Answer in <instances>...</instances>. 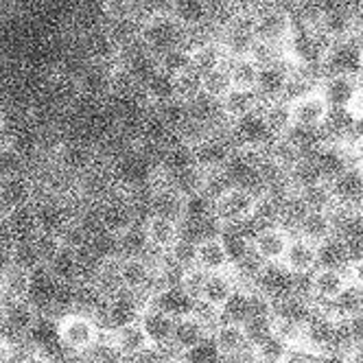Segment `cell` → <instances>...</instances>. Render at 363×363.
Instances as JSON below:
<instances>
[{
  "label": "cell",
  "instance_id": "cell-1",
  "mask_svg": "<svg viewBox=\"0 0 363 363\" xmlns=\"http://www.w3.org/2000/svg\"><path fill=\"white\" fill-rule=\"evenodd\" d=\"M140 13H143V20H140L138 42L155 60L173 48L193 44L191 40L193 35L169 13L167 5H153V7L140 5Z\"/></svg>",
  "mask_w": 363,
  "mask_h": 363
},
{
  "label": "cell",
  "instance_id": "cell-2",
  "mask_svg": "<svg viewBox=\"0 0 363 363\" xmlns=\"http://www.w3.org/2000/svg\"><path fill=\"white\" fill-rule=\"evenodd\" d=\"M55 337L57 346L70 357H86L103 342L106 328L96 318L70 311L55 318Z\"/></svg>",
  "mask_w": 363,
  "mask_h": 363
},
{
  "label": "cell",
  "instance_id": "cell-3",
  "mask_svg": "<svg viewBox=\"0 0 363 363\" xmlns=\"http://www.w3.org/2000/svg\"><path fill=\"white\" fill-rule=\"evenodd\" d=\"M296 31V16L289 7L261 5L254 7V44L284 50Z\"/></svg>",
  "mask_w": 363,
  "mask_h": 363
},
{
  "label": "cell",
  "instance_id": "cell-4",
  "mask_svg": "<svg viewBox=\"0 0 363 363\" xmlns=\"http://www.w3.org/2000/svg\"><path fill=\"white\" fill-rule=\"evenodd\" d=\"M258 199L261 195H256L252 191L239 189V186H230L221 195L213 199V217L221 230L228 228H241L250 230L256 208H258Z\"/></svg>",
  "mask_w": 363,
  "mask_h": 363
},
{
  "label": "cell",
  "instance_id": "cell-5",
  "mask_svg": "<svg viewBox=\"0 0 363 363\" xmlns=\"http://www.w3.org/2000/svg\"><path fill=\"white\" fill-rule=\"evenodd\" d=\"M96 223L103 232H108L110 237L121 239L125 232L132 230L136 223H140L143 213L138 206L132 201L125 191L116 189L106 199L96 201Z\"/></svg>",
  "mask_w": 363,
  "mask_h": 363
},
{
  "label": "cell",
  "instance_id": "cell-6",
  "mask_svg": "<svg viewBox=\"0 0 363 363\" xmlns=\"http://www.w3.org/2000/svg\"><path fill=\"white\" fill-rule=\"evenodd\" d=\"M313 27L328 44L344 42L357 38L359 31V13L357 5H320L318 16L311 22Z\"/></svg>",
  "mask_w": 363,
  "mask_h": 363
},
{
  "label": "cell",
  "instance_id": "cell-7",
  "mask_svg": "<svg viewBox=\"0 0 363 363\" xmlns=\"http://www.w3.org/2000/svg\"><path fill=\"white\" fill-rule=\"evenodd\" d=\"M44 315L31 300H5L0 302V326L3 333L18 342H29Z\"/></svg>",
  "mask_w": 363,
  "mask_h": 363
},
{
  "label": "cell",
  "instance_id": "cell-8",
  "mask_svg": "<svg viewBox=\"0 0 363 363\" xmlns=\"http://www.w3.org/2000/svg\"><path fill=\"white\" fill-rule=\"evenodd\" d=\"M335 215H361L363 213V169L359 164L348 167L328 182Z\"/></svg>",
  "mask_w": 363,
  "mask_h": 363
},
{
  "label": "cell",
  "instance_id": "cell-9",
  "mask_svg": "<svg viewBox=\"0 0 363 363\" xmlns=\"http://www.w3.org/2000/svg\"><path fill=\"white\" fill-rule=\"evenodd\" d=\"M116 62H92L86 60L74 70V90L77 99L86 101H110V84Z\"/></svg>",
  "mask_w": 363,
  "mask_h": 363
},
{
  "label": "cell",
  "instance_id": "cell-10",
  "mask_svg": "<svg viewBox=\"0 0 363 363\" xmlns=\"http://www.w3.org/2000/svg\"><path fill=\"white\" fill-rule=\"evenodd\" d=\"M151 256H121L118 261V278L121 289L136 296H149L158 287V272Z\"/></svg>",
  "mask_w": 363,
  "mask_h": 363
},
{
  "label": "cell",
  "instance_id": "cell-11",
  "mask_svg": "<svg viewBox=\"0 0 363 363\" xmlns=\"http://www.w3.org/2000/svg\"><path fill=\"white\" fill-rule=\"evenodd\" d=\"M53 158H55L57 171H62L64 175L82 179L90 171L96 169L99 151L94 145L86 143V140H62L55 147Z\"/></svg>",
  "mask_w": 363,
  "mask_h": 363
},
{
  "label": "cell",
  "instance_id": "cell-12",
  "mask_svg": "<svg viewBox=\"0 0 363 363\" xmlns=\"http://www.w3.org/2000/svg\"><path fill=\"white\" fill-rule=\"evenodd\" d=\"M211 344L217 352V357L221 359V363L225 361H241L250 354L252 350V342L245 324L241 322H232V320H221L211 337Z\"/></svg>",
  "mask_w": 363,
  "mask_h": 363
},
{
  "label": "cell",
  "instance_id": "cell-13",
  "mask_svg": "<svg viewBox=\"0 0 363 363\" xmlns=\"http://www.w3.org/2000/svg\"><path fill=\"white\" fill-rule=\"evenodd\" d=\"M348 289H352V282L344 269H328L318 267L306 278V294L315 304L333 306Z\"/></svg>",
  "mask_w": 363,
  "mask_h": 363
},
{
  "label": "cell",
  "instance_id": "cell-14",
  "mask_svg": "<svg viewBox=\"0 0 363 363\" xmlns=\"http://www.w3.org/2000/svg\"><path fill=\"white\" fill-rule=\"evenodd\" d=\"M191 153H193V164L197 171L213 173V171L225 169L232 153H235V147H232L228 138V132H217L191 145Z\"/></svg>",
  "mask_w": 363,
  "mask_h": 363
},
{
  "label": "cell",
  "instance_id": "cell-15",
  "mask_svg": "<svg viewBox=\"0 0 363 363\" xmlns=\"http://www.w3.org/2000/svg\"><path fill=\"white\" fill-rule=\"evenodd\" d=\"M103 342H106V346L112 352H116L118 357H143V354L158 348L151 342V337L147 335L140 320H136L132 324H125V326H118V328L106 330Z\"/></svg>",
  "mask_w": 363,
  "mask_h": 363
},
{
  "label": "cell",
  "instance_id": "cell-16",
  "mask_svg": "<svg viewBox=\"0 0 363 363\" xmlns=\"http://www.w3.org/2000/svg\"><path fill=\"white\" fill-rule=\"evenodd\" d=\"M291 108V121L294 127L300 129H311V132H324V127L330 118V106L326 103L320 84L318 88H313L311 92H306L304 96L296 99L294 103H289Z\"/></svg>",
  "mask_w": 363,
  "mask_h": 363
},
{
  "label": "cell",
  "instance_id": "cell-17",
  "mask_svg": "<svg viewBox=\"0 0 363 363\" xmlns=\"http://www.w3.org/2000/svg\"><path fill=\"white\" fill-rule=\"evenodd\" d=\"M35 223L38 235L48 237H64L70 223L74 221V213L68 203L60 197H35Z\"/></svg>",
  "mask_w": 363,
  "mask_h": 363
},
{
  "label": "cell",
  "instance_id": "cell-18",
  "mask_svg": "<svg viewBox=\"0 0 363 363\" xmlns=\"http://www.w3.org/2000/svg\"><path fill=\"white\" fill-rule=\"evenodd\" d=\"M294 241V235L282 225H265L252 235V250L265 265H280Z\"/></svg>",
  "mask_w": 363,
  "mask_h": 363
},
{
  "label": "cell",
  "instance_id": "cell-19",
  "mask_svg": "<svg viewBox=\"0 0 363 363\" xmlns=\"http://www.w3.org/2000/svg\"><path fill=\"white\" fill-rule=\"evenodd\" d=\"M46 274L53 278L62 287H74V284L84 282V258L82 252L68 245L66 241L57 247V252L48 258L44 265Z\"/></svg>",
  "mask_w": 363,
  "mask_h": 363
},
{
  "label": "cell",
  "instance_id": "cell-20",
  "mask_svg": "<svg viewBox=\"0 0 363 363\" xmlns=\"http://www.w3.org/2000/svg\"><path fill=\"white\" fill-rule=\"evenodd\" d=\"M140 223L145 230L149 252L153 256H169L182 241V225L173 219L160 215H145Z\"/></svg>",
  "mask_w": 363,
  "mask_h": 363
},
{
  "label": "cell",
  "instance_id": "cell-21",
  "mask_svg": "<svg viewBox=\"0 0 363 363\" xmlns=\"http://www.w3.org/2000/svg\"><path fill=\"white\" fill-rule=\"evenodd\" d=\"M239 291V282L232 272H221V274H206L203 287H201V298L199 304L213 311L215 315L223 320V313L232 298Z\"/></svg>",
  "mask_w": 363,
  "mask_h": 363
},
{
  "label": "cell",
  "instance_id": "cell-22",
  "mask_svg": "<svg viewBox=\"0 0 363 363\" xmlns=\"http://www.w3.org/2000/svg\"><path fill=\"white\" fill-rule=\"evenodd\" d=\"M308 155H311V160H313L320 177L326 182V184L330 179H335L340 173H344L348 167L357 164L348 147L330 143V140H322L320 147L313 153H308Z\"/></svg>",
  "mask_w": 363,
  "mask_h": 363
},
{
  "label": "cell",
  "instance_id": "cell-23",
  "mask_svg": "<svg viewBox=\"0 0 363 363\" xmlns=\"http://www.w3.org/2000/svg\"><path fill=\"white\" fill-rule=\"evenodd\" d=\"M193 265L201 269L203 274H221L232 272V258L225 250V243L221 239V232L215 237L201 239L195 243L193 252Z\"/></svg>",
  "mask_w": 363,
  "mask_h": 363
},
{
  "label": "cell",
  "instance_id": "cell-24",
  "mask_svg": "<svg viewBox=\"0 0 363 363\" xmlns=\"http://www.w3.org/2000/svg\"><path fill=\"white\" fill-rule=\"evenodd\" d=\"M145 302H147L145 296L127 294V291L112 296L108 300L106 313H103V328L110 330V328H118V326H125V324H132V322L140 320Z\"/></svg>",
  "mask_w": 363,
  "mask_h": 363
},
{
  "label": "cell",
  "instance_id": "cell-25",
  "mask_svg": "<svg viewBox=\"0 0 363 363\" xmlns=\"http://www.w3.org/2000/svg\"><path fill=\"white\" fill-rule=\"evenodd\" d=\"M254 289L263 291L276 304L287 296L300 291V278L291 276L282 265H265L261 276H258L254 282Z\"/></svg>",
  "mask_w": 363,
  "mask_h": 363
},
{
  "label": "cell",
  "instance_id": "cell-26",
  "mask_svg": "<svg viewBox=\"0 0 363 363\" xmlns=\"http://www.w3.org/2000/svg\"><path fill=\"white\" fill-rule=\"evenodd\" d=\"M167 9L191 35L213 22V3L206 0H175V3H167Z\"/></svg>",
  "mask_w": 363,
  "mask_h": 363
},
{
  "label": "cell",
  "instance_id": "cell-27",
  "mask_svg": "<svg viewBox=\"0 0 363 363\" xmlns=\"http://www.w3.org/2000/svg\"><path fill=\"white\" fill-rule=\"evenodd\" d=\"M35 182L29 173L0 177V213H9L24 203L35 201Z\"/></svg>",
  "mask_w": 363,
  "mask_h": 363
},
{
  "label": "cell",
  "instance_id": "cell-28",
  "mask_svg": "<svg viewBox=\"0 0 363 363\" xmlns=\"http://www.w3.org/2000/svg\"><path fill=\"white\" fill-rule=\"evenodd\" d=\"M179 315H173L169 311L155 306L151 302H145V308L140 313V324L145 326L147 335L151 337V342L158 348H169L171 337L175 330V322Z\"/></svg>",
  "mask_w": 363,
  "mask_h": 363
},
{
  "label": "cell",
  "instance_id": "cell-29",
  "mask_svg": "<svg viewBox=\"0 0 363 363\" xmlns=\"http://www.w3.org/2000/svg\"><path fill=\"white\" fill-rule=\"evenodd\" d=\"M287 82H289V64L284 62V57L272 64H263L261 77H258V86H256L258 101L261 103L282 101Z\"/></svg>",
  "mask_w": 363,
  "mask_h": 363
},
{
  "label": "cell",
  "instance_id": "cell-30",
  "mask_svg": "<svg viewBox=\"0 0 363 363\" xmlns=\"http://www.w3.org/2000/svg\"><path fill=\"white\" fill-rule=\"evenodd\" d=\"M280 265L300 280L308 278L318 269V245L308 243V241L294 235V241H291V245H289L287 254H284Z\"/></svg>",
  "mask_w": 363,
  "mask_h": 363
},
{
  "label": "cell",
  "instance_id": "cell-31",
  "mask_svg": "<svg viewBox=\"0 0 363 363\" xmlns=\"http://www.w3.org/2000/svg\"><path fill=\"white\" fill-rule=\"evenodd\" d=\"M359 77L352 74H328L320 79V90L333 112H344L354 94Z\"/></svg>",
  "mask_w": 363,
  "mask_h": 363
},
{
  "label": "cell",
  "instance_id": "cell-32",
  "mask_svg": "<svg viewBox=\"0 0 363 363\" xmlns=\"http://www.w3.org/2000/svg\"><path fill=\"white\" fill-rule=\"evenodd\" d=\"M228 74L232 92H254L258 86V77H261V64L250 53V55H239L228 60Z\"/></svg>",
  "mask_w": 363,
  "mask_h": 363
},
{
  "label": "cell",
  "instance_id": "cell-33",
  "mask_svg": "<svg viewBox=\"0 0 363 363\" xmlns=\"http://www.w3.org/2000/svg\"><path fill=\"white\" fill-rule=\"evenodd\" d=\"M335 235H337L335 215L324 213V211H308L296 230V237H300L308 243H315V245L328 241Z\"/></svg>",
  "mask_w": 363,
  "mask_h": 363
},
{
  "label": "cell",
  "instance_id": "cell-34",
  "mask_svg": "<svg viewBox=\"0 0 363 363\" xmlns=\"http://www.w3.org/2000/svg\"><path fill=\"white\" fill-rule=\"evenodd\" d=\"M263 103L258 101V96L254 92H230L221 103H219V110H221V118L225 123V127L239 123L241 118L254 114L256 110H261Z\"/></svg>",
  "mask_w": 363,
  "mask_h": 363
},
{
  "label": "cell",
  "instance_id": "cell-35",
  "mask_svg": "<svg viewBox=\"0 0 363 363\" xmlns=\"http://www.w3.org/2000/svg\"><path fill=\"white\" fill-rule=\"evenodd\" d=\"M35 239L13 241L9 247V254H7V267H13L24 274H33V272L42 269L44 261H42V254H40Z\"/></svg>",
  "mask_w": 363,
  "mask_h": 363
},
{
  "label": "cell",
  "instance_id": "cell-36",
  "mask_svg": "<svg viewBox=\"0 0 363 363\" xmlns=\"http://www.w3.org/2000/svg\"><path fill=\"white\" fill-rule=\"evenodd\" d=\"M263 121L267 125V132L274 140H282L294 129L291 108L287 101H272L261 106Z\"/></svg>",
  "mask_w": 363,
  "mask_h": 363
},
{
  "label": "cell",
  "instance_id": "cell-37",
  "mask_svg": "<svg viewBox=\"0 0 363 363\" xmlns=\"http://www.w3.org/2000/svg\"><path fill=\"white\" fill-rule=\"evenodd\" d=\"M35 201L24 203L20 208H13L3 215L13 241H24V239H35L38 237V223H35Z\"/></svg>",
  "mask_w": 363,
  "mask_h": 363
},
{
  "label": "cell",
  "instance_id": "cell-38",
  "mask_svg": "<svg viewBox=\"0 0 363 363\" xmlns=\"http://www.w3.org/2000/svg\"><path fill=\"white\" fill-rule=\"evenodd\" d=\"M352 254L344 239L340 235L330 237L328 241L318 245V267H328V269H344L350 265Z\"/></svg>",
  "mask_w": 363,
  "mask_h": 363
},
{
  "label": "cell",
  "instance_id": "cell-39",
  "mask_svg": "<svg viewBox=\"0 0 363 363\" xmlns=\"http://www.w3.org/2000/svg\"><path fill=\"white\" fill-rule=\"evenodd\" d=\"M27 169H29V158L13 145L9 134L5 138H0V177L29 173Z\"/></svg>",
  "mask_w": 363,
  "mask_h": 363
},
{
  "label": "cell",
  "instance_id": "cell-40",
  "mask_svg": "<svg viewBox=\"0 0 363 363\" xmlns=\"http://www.w3.org/2000/svg\"><path fill=\"white\" fill-rule=\"evenodd\" d=\"M173 79V101L182 103V106H191L201 96V74L195 70L179 72Z\"/></svg>",
  "mask_w": 363,
  "mask_h": 363
},
{
  "label": "cell",
  "instance_id": "cell-41",
  "mask_svg": "<svg viewBox=\"0 0 363 363\" xmlns=\"http://www.w3.org/2000/svg\"><path fill=\"white\" fill-rule=\"evenodd\" d=\"M232 92L228 66H219L211 72L201 74V94L215 103H221L228 94Z\"/></svg>",
  "mask_w": 363,
  "mask_h": 363
},
{
  "label": "cell",
  "instance_id": "cell-42",
  "mask_svg": "<svg viewBox=\"0 0 363 363\" xmlns=\"http://www.w3.org/2000/svg\"><path fill=\"white\" fill-rule=\"evenodd\" d=\"M250 357L256 363H287L291 357V348L284 342H280L276 335H272L265 342L252 346Z\"/></svg>",
  "mask_w": 363,
  "mask_h": 363
},
{
  "label": "cell",
  "instance_id": "cell-43",
  "mask_svg": "<svg viewBox=\"0 0 363 363\" xmlns=\"http://www.w3.org/2000/svg\"><path fill=\"white\" fill-rule=\"evenodd\" d=\"M158 70L169 74V77H175L179 72L193 70L191 46H179V48H173V50H169V53L160 55L158 57Z\"/></svg>",
  "mask_w": 363,
  "mask_h": 363
},
{
  "label": "cell",
  "instance_id": "cell-44",
  "mask_svg": "<svg viewBox=\"0 0 363 363\" xmlns=\"http://www.w3.org/2000/svg\"><path fill=\"white\" fill-rule=\"evenodd\" d=\"M203 280H206V274L193 265V267H186V269H182V272H179V276H177V280H175V287H177L182 294H184L193 304H199Z\"/></svg>",
  "mask_w": 363,
  "mask_h": 363
},
{
  "label": "cell",
  "instance_id": "cell-45",
  "mask_svg": "<svg viewBox=\"0 0 363 363\" xmlns=\"http://www.w3.org/2000/svg\"><path fill=\"white\" fill-rule=\"evenodd\" d=\"M346 330L354 352H363V313L346 320Z\"/></svg>",
  "mask_w": 363,
  "mask_h": 363
},
{
  "label": "cell",
  "instance_id": "cell-46",
  "mask_svg": "<svg viewBox=\"0 0 363 363\" xmlns=\"http://www.w3.org/2000/svg\"><path fill=\"white\" fill-rule=\"evenodd\" d=\"M354 123L357 121H363V82L359 79V84H357V88H354V94H352V99H350V103H348V108L344 110Z\"/></svg>",
  "mask_w": 363,
  "mask_h": 363
},
{
  "label": "cell",
  "instance_id": "cell-47",
  "mask_svg": "<svg viewBox=\"0 0 363 363\" xmlns=\"http://www.w3.org/2000/svg\"><path fill=\"white\" fill-rule=\"evenodd\" d=\"M346 274L352 282V287L363 291V256H357L350 261V265L346 267Z\"/></svg>",
  "mask_w": 363,
  "mask_h": 363
},
{
  "label": "cell",
  "instance_id": "cell-48",
  "mask_svg": "<svg viewBox=\"0 0 363 363\" xmlns=\"http://www.w3.org/2000/svg\"><path fill=\"white\" fill-rule=\"evenodd\" d=\"M18 363H60L53 354H48V350H40V348H31L29 352H24Z\"/></svg>",
  "mask_w": 363,
  "mask_h": 363
},
{
  "label": "cell",
  "instance_id": "cell-49",
  "mask_svg": "<svg viewBox=\"0 0 363 363\" xmlns=\"http://www.w3.org/2000/svg\"><path fill=\"white\" fill-rule=\"evenodd\" d=\"M7 136V114L0 112V138Z\"/></svg>",
  "mask_w": 363,
  "mask_h": 363
},
{
  "label": "cell",
  "instance_id": "cell-50",
  "mask_svg": "<svg viewBox=\"0 0 363 363\" xmlns=\"http://www.w3.org/2000/svg\"><path fill=\"white\" fill-rule=\"evenodd\" d=\"M66 363H88L84 357H72V361H66Z\"/></svg>",
  "mask_w": 363,
  "mask_h": 363
},
{
  "label": "cell",
  "instance_id": "cell-51",
  "mask_svg": "<svg viewBox=\"0 0 363 363\" xmlns=\"http://www.w3.org/2000/svg\"><path fill=\"white\" fill-rule=\"evenodd\" d=\"M359 167H361V169H363V162H361V164H359Z\"/></svg>",
  "mask_w": 363,
  "mask_h": 363
},
{
  "label": "cell",
  "instance_id": "cell-52",
  "mask_svg": "<svg viewBox=\"0 0 363 363\" xmlns=\"http://www.w3.org/2000/svg\"><path fill=\"white\" fill-rule=\"evenodd\" d=\"M0 219H3V213H0Z\"/></svg>",
  "mask_w": 363,
  "mask_h": 363
}]
</instances>
